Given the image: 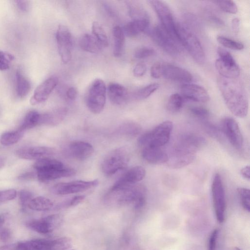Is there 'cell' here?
Masks as SVG:
<instances>
[{
  "mask_svg": "<svg viewBox=\"0 0 250 250\" xmlns=\"http://www.w3.org/2000/svg\"><path fill=\"white\" fill-rule=\"evenodd\" d=\"M234 79L220 76L217 79V84L230 111L235 116L244 118L248 113L249 100L244 87Z\"/></svg>",
  "mask_w": 250,
  "mask_h": 250,
  "instance_id": "obj_1",
  "label": "cell"
},
{
  "mask_svg": "<svg viewBox=\"0 0 250 250\" xmlns=\"http://www.w3.org/2000/svg\"><path fill=\"white\" fill-rule=\"evenodd\" d=\"M145 187L134 184L122 187H112L105 194L104 202L112 206H124L132 205L136 210L144 207L146 201Z\"/></svg>",
  "mask_w": 250,
  "mask_h": 250,
  "instance_id": "obj_2",
  "label": "cell"
},
{
  "mask_svg": "<svg viewBox=\"0 0 250 250\" xmlns=\"http://www.w3.org/2000/svg\"><path fill=\"white\" fill-rule=\"evenodd\" d=\"M33 167L36 170L37 178L43 182L75 174L73 169L65 167L61 162L50 157L37 160Z\"/></svg>",
  "mask_w": 250,
  "mask_h": 250,
  "instance_id": "obj_3",
  "label": "cell"
},
{
  "mask_svg": "<svg viewBox=\"0 0 250 250\" xmlns=\"http://www.w3.org/2000/svg\"><path fill=\"white\" fill-rule=\"evenodd\" d=\"M177 39L188 51L193 59L197 63H203L206 56L202 46L197 37L187 26L176 23Z\"/></svg>",
  "mask_w": 250,
  "mask_h": 250,
  "instance_id": "obj_4",
  "label": "cell"
},
{
  "mask_svg": "<svg viewBox=\"0 0 250 250\" xmlns=\"http://www.w3.org/2000/svg\"><path fill=\"white\" fill-rule=\"evenodd\" d=\"M173 129V123L170 121H164L152 130L148 131L138 138L139 146L161 147L169 140Z\"/></svg>",
  "mask_w": 250,
  "mask_h": 250,
  "instance_id": "obj_5",
  "label": "cell"
},
{
  "mask_svg": "<svg viewBox=\"0 0 250 250\" xmlns=\"http://www.w3.org/2000/svg\"><path fill=\"white\" fill-rule=\"evenodd\" d=\"M129 160V151L126 147L116 148L110 152L104 158L102 163V170L106 176H111L125 168Z\"/></svg>",
  "mask_w": 250,
  "mask_h": 250,
  "instance_id": "obj_6",
  "label": "cell"
},
{
  "mask_svg": "<svg viewBox=\"0 0 250 250\" xmlns=\"http://www.w3.org/2000/svg\"><path fill=\"white\" fill-rule=\"evenodd\" d=\"M106 87L104 82L95 79L90 85L86 98V103L89 110L94 114L102 111L106 101Z\"/></svg>",
  "mask_w": 250,
  "mask_h": 250,
  "instance_id": "obj_7",
  "label": "cell"
},
{
  "mask_svg": "<svg viewBox=\"0 0 250 250\" xmlns=\"http://www.w3.org/2000/svg\"><path fill=\"white\" fill-rule=\"evenodd\" d=\"M196 151L176 142L170 154L168 155L167 164L173 169H178L186 167L191 163L195 158Z\"/></svg>",
  "mask_w": 250,
  "mask_h": 250,
  "instance_id": "obj_8",
  "label": "cell"
},
{
  "mask_svg": "<svg viewBox=\"0 0 250 250\" xmlns=\"http://www.w3.org/2000/svg\"><path fill=\"white\" fill-rule=\"evenodd\" d=\"M211 194L216 219L219 222L222 223L225 216L226 195L222 178L219 173H216L213 178Z\"/></svg>",
  "mask_w": 250,
  "mask_h": 250,
  "instance_id": "obj_9",
  "label": "cell"
},
{
  "mask_svg": "<svg viewBox=\"0 0 250 250\" xmlns=\"http://www.w3.org/2000/svg\"><path fill=\"white\" fill-rule=\"evenodd\" d=\"M149 2L160 20L161 26L174 40L179 43L176 35V22L168 6L160 0H153Z\"/></svg>",
  "mask_w": 250,
  "mask_h": 250,
  "instance_id": "obj_10",
  "label": "cell"
},
{
  "mask_svg": "<svg viewBox=\"0 0 250 250\" xmlns=\"http://www.w3.org/2000/svg\"><path fill=\"white\" fill-rule=\"evenodd\" d=\"M63 222V216L60 214H51L45 217L28 221L26 226L39 233L47 234L59 227Z\"/></svg>",
  "mask_w": 250,
  "mask_h": 250,
  "instance_id": "obj_11",
  "label": "cell"
},
{
  "mask_svg": "<svg viewBox=\"0 0 250 250\" xmlns=\"http://www.w3.org/2000/svg\"><path fill=\"white\" fill-rule=\"evenodd\" d=\"M149 34L154 41L169 54L176 56L180 53L179 42L174 40L161 25L154 27Z\"/></svg>",
  "mask_w": 250,
  "mask_h": 250,
  "instance_id": "obj_12",
  "label": "cell"
},
{
  "mask_svg": "<svg viewBox=\"0 0 250 250\" xmlns=\"http://www.w3.org/2000/svg\"><path fill=\"white\" fill-rule=\"evenodd\" d=\"M58 50L62 61L68 63L71 59L73 39L68 28L63 25H59L56 34Z\"/></svg>",
  "mask_w": 250,
  "mask_h": 250,
  "instance_id": "obj_13",
  "label": "cell"
},
{
  "mask_svg": "<svg viewBox=\"0 0 250 250\" xmlns=\"http://www.w3.org/2000/svg\"><path fill=\"white\" fill-rule=\"evenodd\" d=\"M98 184L99 181L97 179L89 181L79 180L59 183L54 185L51 191L57 195H67L85 191L97 186Z\"/></svg>",
  "mask_w": 250,
  "mask_h": 250,
  "instance_id": "obj_14",
  "label": "cell"
},
{
  "mask_svg": "<svg viewBox=\"0 0 250 250\" xmlns=\"http://www.w3.org/2000/svg\"><path fill=\"white\" fill-rule=\"evenodd\" d=\"M222 130L231 146L237 150L242 148L243 138L236 121L230 117H226L222 121Z\"/></svg>",
  "mask_w": 250,
  "mask_h": 250,
  "instance_id": "obj_15",
  "label": "cell"
},
{
  "mask_svg": "<svg viewBox=\"0 0 250 250\" xmlns=\"http://www.w3.org/2000/svg\"><path fill=\"white\" fill-rule=\"evenodd\" d=\"M181 96L187 100L206 103L209 100L208 93L203 87L192 83H185L181 87Z\"/></svg>",
  "mask_w": 250,
  "mask_h": 250,
  "instance_id": "obj_16",
  "label": "cell"
},
{
  "mask_svg": "<svg viewBox=\"0 0 250 250\" xmlns=\"http://www.w3.org/2000/svg\"><path fill=\"white\" fill-rule=\"evenodd\" d=\"M58 83L56 77L52 76L41 83L35 90L30 102L35 105L45 102Z\"/></svg>",
  "mask_w": 250,
  "mask_h": 250,
  "instance_id": "obj_17",
  "label": "cell"
},
{
  "mask_svg": "<svg viewBox=\"0 0 250 250\" xmlns=\"http://www.w3.org/2000/svg\"><path fill=\"white\" fill-rule=\"evenodd\" d=\"M54 153V151L52 148L41 146L22 147L15 151L19 158L30 160L49 157Z\"/></svg>",
  "mask_w": 250,
  "mask_h": 250,
  "instance_id": "obj_18",
  "label": "cell"
},
{
  "mask_svg": "<svg viewBox=\"0 0 250 250\" xmlns=\"http://www.w3.org/2000/svg\"><path fill=\"white\" fill-rule=\"evenodd\" d=\"M162 76L171 81L188 83L192 80L191 74L188 70L174 65L162 63Z\"/></svg>",
  "mask_w": 250,
  "mask_h": 250,
  "instance_id": "obj_19",
  "label": "cell"
},
{
  "mask_svg": "<svg viewBox=\"0 0 250 250\" xmlns=\"http://www.w3.org/2000/svg\"><path fill=\"white\" fill-rule=\"evenodd\" d=\"M146 175L145 169L139 166L130 168L123 174L112 186L114 187H122L136 184L142 180Z\"/></svg>",
  "mask_w": 250,
  "mask_h": 250,
  "instance_id": "obj_20",
  "label": "cell"
},
{
  "mask_svg": "<svg viewBox=\"0 0 250 250\" xmlns=\"http://www.w3.org/2000/svg\"><path fill=\"white\" fill-rule=\"evenodd\" d=\"M68 151L72 157L79 160H84L92 155L94 148L88 143L76 141L69 144Z\"/></svg>",
  "mask_w": 250,
  "mask_h": 250,
  "instance_id": "obj_21",
  "label": "cell"
},
{
  "mask_svg": "<svg viewBox=\"0 0 250 250\" xmlns=\"http://www.w3.org/2000/svg\"><path fill=\"white\" fill-rule=\"evenodd\" d=\"M142 148V156L147 163L152 165L167 163L168 155L161 147H144Z\"/></svg>",
  "mask_w": 250,
  "mask_h": 250,
  "instance_id": "obj_22",
  "label": "cell"
},
{
  "mask_svg": "<svg viewBox=\"0 0 250 250\" xmlns=\"http://www.w3.org/2000/svg\"><path fill=\"white\" fill-rule=\"evenodd\" d=\"M13 250H51V239H36L20 242L12 246Z\"/></svg>",
  "mask_w": 250,
  "mask_h": 250,
  "instance_id": "obj_23",
  "label": "cell"
},
{
  "mask_svg": "<svg viewBox=\"0 0 250 250\" xmlns=\"http://www.w3.org/2000/svg\"><path fill=\"white\" fill-rule=\"evenodd\" d=\"M215 65L222 77L236 79L240 75V69L235 62H227L219 58L216 60Z\"/></svg>",
  "mask_w": 250,
  "mask_h": 250,
  "instance_id": "obj_24",
  "label": "cell"
},
{
  "mask_svg": "<svg viewBox=\"0 0 250 250\" xmlns=\"http://www.w3.org/2000/svg\"><path fill=\"white\" fill-rule=\"evenodd\" d=\"M149 23L148 17L135 19L125 25L123 29L124 34L128 37H135L146 30Z\"/></svg>",
  "mask_w": 250,
  "mask_h": 250,
  "instance_id": "obj_25",
  "label": "cell"
},
{
  "mask_svg": "<svg viewBox=\"0 0 250 250\" xmlns=\"http://www.w3.org/2000/svg\"><path fill=\"white\" fill-rule=\"evenodd\" d=\"M106 91L110 101L115 104H122L127 100V90L120 84L111 83L108 85Z\"/></svg>",
  "mask_w": 250,
  "mask_h": 250,
  "instance_id": "obj_26",
  "label": "cell"
},
{
  "mask_svg": "<svg viewBox=\"0 0 250 250\" xmlns=\"http://www.w3.org/2000/svg\"><path fill=\"white\" fill-rule=\"evenodd\" d=\"M66 114V110L64 108L41 114L39 125L56 126L62 122Z\"/></svg>",
  "mask_w": 250,
  "mask_h": 250,
  "instance_id": "obj_27",
  "label": "cell"
},
{
  "mask_svg": "<svg viewBox=\"0 0 250 250\" xmlns=\"http://www.w3.org/2000/svg\"><path fill=\"white\" fill-rule=\"evenodd\" d=\"M79 45L83 50L91 53H98L103 48L95 36L90 34H85L80 38Z\"/></svg>",
  "mask_w": 250,
  "mask_h": 250,
  "instance_id": "obj_28",
  "label": "cell"
},
{
  "mask_svg": "<svg viewBox=\"0 0 250 250\" xmlns=\"http://www.w3.org/2000/svg\"><path fill=\"white\" fill-rule=\"evenodd\" d=\"M113 37V53L115 57H120L124 51L125 37L123 29L119 26H115L112 29Z\"/></svg>",
  "mask_w": 250,
  "mask_h": 250,
  "instance_id": "obj_29",
  "label": "cell"
},
{
  "mask_svg": "<svg viewBox=\"0 0 250 250\" xmlns=\"http://www.w3.org/2000/svg\"><path fill=\"white\" fill-rule=\"evenodd\" d=\"M15 78L17 95L19 97L23 98L29 93L31 87V83L20 70L16 71Z\"/></svg>",
  "mask_w": 250,
  "mask_h": 250,
  "instance_id": "obj_30",
  "label": "cell"
},
{
  "mask_svg": "<svg viewBox=\"0 0 250 250\" xmlns=\"http://www.w3.org/2000/svg\"><path fill=\"white\" fill-rule=\"evenodd\" d=\"M53 203L49 199L42 196L33 198L29 202L28 208L31 210L42 211L51 209Z\"/></svg>",
  "mask_w": 250,
  "mask_h": 250,
  "instance_id": "obj_31",
  "label": "cell"
},
{
  "mask_svg": "<svg viewBox=\"0 0 250 250\" xmlns=\"http://www.w3.org/2000/svg\"><path fill=\"white\" fill-rule=\"evenodd\" d=\"M41 114L37 111H29L25 116L18 129L24 131L39 125Z\"/></svg>",
  "mask_w": 250,
  "mask_h": 250,
  "instance_id": "obj_32",
  "label": "cell"
},
{
  "mask_svg": "<svg viewBox=\"0 0 250 250\" xmlns=\"http://www.w3.org/2000/svg\"><path fill=\"white\" fill-rule=\"evenodd\" d=\"M24 132L18 129L16 131H7L1 134L0 143L4 146H9L17 143L23 136Z\"/></svg>",
  "mask_w": 250,
  "mask_h": 250,
  "instance_id": "obj_33",
  "label": "cell"
},
{
  "mask_svg": "<svg viewBox=\"0 0 250 250\" xmlns=\"http://www.w3.org/2000/svg\"><path fill=\"white\" fill-rule=\"evenodd\" d=\"M141 130V126L134 122H127L123 124L118 128L117 131L120 134L134 137L140 133Z\"/></svg>",
  "mask_w": 250,
  "mask_h": 250,
  "instance_id": "obj_34",
  "label": "cell"
},
{
  "mask_svg": "<svg viewBox=\"0 0 250 250\" xmlns=\"http://www.w3.org/2000/svg\"><path fill=\"white\" fill-rule=\"evenodd\" d=\"M159 86V84L157 83H153L146 85L133 93V98L136 100L145 99L156 91Z\"/></svg>",
  "mask_w": 250,
  "mask_h": 250,
  "instance_id": "obj_35",
  "label": "cell"
},
{
  "mask_svg": "<svg viewBox=\"0 0 250 250\" xmlns=\"http://www.w3.org/2000/svg\"><path fill=\"white\" fill-rule=\"evenodd\" d=\"M92 32L95 37L100 42L103 47L108 45V40L106 32L102 25L97 21H94L92 25Z\"/></svg>",
  "mask_w": 250,
  "mask_h": 250,
  "instance_id": "obj_36",
  "label": "cell"
},
{
  "mask_svg": "<svg viewBox=\"0 0 250 250\" xmlns=\"http://www.w3.org/2000/svg\"><path fill=\"white\" fill-rule=\"evenodd\" d=\"M185 99L180 94L174 93L169 97L167 105V109L171 112L179 111L183 107Z\"/></svg>",
  "mask_w": 250,
  "mask_h": 250,
  "instance_id": "obj_37",
  "label": "cell"
},
{
  "mask_svg": "<svg viewBox=\"0 0 250 250\" xmlns=\"http://www.w3.org/2000/svg\"><path fill=\"white\" fill-rule=\"evenodd\" d=\"M72 240L62 237L51 239V250H67L72 246Z\"/></svg>",
  "mask_w": 250,
  "mask_h": 250,
  "instance_id": "obj_38",
  "label": "cell"
},
{
  "mask_svg": "<svg viewBox=\"0 0 250 250\" xmlns=\"http://www.w3.org/2000/svg\"><path fill=\"white\" fill-rule=\"evenodd\" d=\"M217 42L223 46L235 50H241L244 47V45L240 42L234 41L224 36H218Z\"/></svg>",
  "mask_w": 250,
  "mask_h": 250,
  "instance_id": "obj_39",
  "label": "cell"
},
{
  "mask_svg": "<svg viewBox=\"0 0 250 250\" xmlns=\"http://www.w3.org/2000/svg\"><path fill=\"white\" fill-rule=\"evenodd\" d=\"M213 2L225 12L236 14L238 11L236 4L232 0H214Z\"/></svg>",
  "mask_w": 250,
  "mask_h": 250,
  "instance_id": "obj_40",
  "label": "cell"
},
{
  "mask_svg": "<svg viewBox=\"0 0 250 250\" xmlns=\"http://www.w3.org/2000/svg\"><path fill=\"white\" fill-rule=\"evenodd\" d=\"M237 190L242 206L246 210L250 212V193L249 189L245 188H239Z\"/></svg>",
  "mask_w": 250,
  "mask_h": 250,
  "instance_id": "obj_41",
  "label": "cell"
},
{
  "mask_svg": "<svg viewBox=\"0 0 250 250\" xmlns=\"http://www.w3.org/2000/svg\"><path fill=\"white\" fill-rule=\"evenodd\" d=\"M33 196L32 192L27 190L22 189L20 191L19 201L22 209H25L28 208V204L33 198Z\"/></svg>",
  "mask_w": 250,
  "mask_h": 250,
  "instance_id": "obj_42",
  "label": "cell"
},
{
  "mask_svg": "<svg viewBox=\"0 0 250 250\" xmlns=\"http://www.w3.org/2000/svg\"><path fill=\"white\" fill-rule=\"evenodd\" d=\"M189 110L193 116L200 119H207L209 116V111L204 107L193 106L191 107Z\"/></svg>",
  "mask_w": 250,
  "mask_h": 250,
  "instance_id": "obj_43",
  "label": "cell"
},
{
  "mask_svg": "<svg viewBox=\"0 0 250 250\" xmlns=\"http://www.w3.org/2000/svg\"><path fill=\"white\" fill-rule=\"evenodd\" d=\"M14 59L11 54L0 51V70L4 71L9 68L11 61Z\"/></svg>",
  "mask_w": 250,
  "mask_h": 250,
  "instance_id": "obj_44",
  "label": "cell"
},
{
  "mask_svg": "<svg viewBox=\"0 0 250 250\" xmlns=\"http://www.w3.org/2000/svg\"><path fill=\"white\" fill-rule=\"evenodd\" d=\"M155 50L150 47H143L138 48L134 53V57L137 59H144L154 55Z\"/></svg>",
  "mask_w": 250,
  "mask_h": 250,
  "instance_id": "obj_45",
  "label": "cell"
},
{
  "mask_svg": "<svg viewBox=\"0 0 250 250\" xmlns=\"http://www.w3.org/2000/svg\"><path fill=\"white\" fill-rule=\"evenodd\" d=\"M16 196L17 191L14 189L0 191V203L12 200Z\"/></svg>",
  "mask_w": 250,
  "mask_h": 250,
  "instance_id": "obj_46",
  "label": "cell"
},
{
  "mask_svg": "<svg viewBox=\"0 0 250 250\" xmlns=\"http://www.w3.org/2000/svg\"><path fill=\"white\" fill-rule=\"evenodd\" d=\"M217 51L219 56V59L227 62H235L231 54L225 49L218 47Z\"/></svg>",
  "mask_w": 250,
  "mask_h": 250,
  "instance_id": "obj_47",
  "label": "cell"
},
{
  "mask_svg": "<svg viewBox=\"0 0 250 250\" xmlns=\"http://www.w3.org/2000/svg\"><path fill=\"white\" fill-rule=\"evenodd\" d=\"M162 63L156 62L154 63L150 69V75L152 77L158 79L162 76Z\"/></svg>",
  "mask_w": 250,
  "mask_h": 250,
  "instance_id": "obj_48",
  "label": "cell"
},
{
  "mask_svg": "<svg viewBox=\"0 0 250 250\" xmlns=\"http://www.w3.org/2000/svg\"><path fill=\"white\" fill-rule=\"evenodd\" d=\"M218 231V229H215L210 235L208 240V250H215Z\"/></svg>",
  "mask_w": 250,
  "mask_h": 250,
  "instance_id": "obj_49",
  "label": "cell"
},
{
  "mask_svg": "<svg viewBox=\"0 0 250 250\" xmlns=\"http://www.w3.org/2000/svg\"><path fill=\"white\" fill-rule=\"evenodd\" d=\"M146 71V66L143 63H139L134 67L133 73L134 75L137 77H140L144 75Z\"/></svg>",
  "mask_w": 250,
  "mask_h": 250,
  "instance_id": "obj_50",
  "label": "cell"
},
{
  "mask_svg": "<svg viewBox=\"0 0 250 250\" xmlns=\"http://www.w3.org/2000/svg\"><path fill=\"white\" fill-rule=\"evenodd\" d=\"M85 198L84 195H78L74 196L69 201L65 202L63 207H74L81 203Z\"/></svg>",
  "mask_w": 250,
  "mask_h": 250,
  "instance_id": "obj_51",
  "label": "cell"
},
{
  "mask_svg": "<svg viewBox=\"0 0 250 250\" xmlns=\"http://www.w3.org/2000/svg\"><path fill=\"white\" fill-rule=\"evenodd\" d=\"M12 237V232L11 230L4 228L0 229V241L2 242H7L9 241Z\"/></svg>",
  "mask_w": 250,
  "mask_h": 250,
  "instance_id": "obj_52",
  "label": "cell"
},
{
  "mask_svg": "<svg viewBox=\"0 0 250 250\" xmlns=\"http://www.w3.org/2000/svg\"><path fill=\"white\" fill-rule=\"evenodd\" d=\"M36 176V174L34 172L29 171L21 174L18 179L21 181H30L35 179Z\"/></svg>",
  "mask_w": 250,
  "mask_h": 250,
  "instance_id": "obj_53",
  "label": "cell"
},
{
  "mask_svg": "<svg viewBox=\"0 0 250 250\" xmlns=\"http://www.w3.org/2000/svg\"><path fill=\"white\" fill-rule=\"evenodd\" d=\"M15 2L18 8L23 12H26L28 10L29 4L26 0H16Z\"/></svg>",
  "mask_w": 250,
  "mask_h": 250,
  "instance_id": "obj_54",
  "label": "cell"
},
{
  "mask_svg": "<svg viewBox=\"0 0 250 250\" xmlns=\"http://www.w3.org/2000/svg\"><path fill=\"white\" fill-rule=\"evenodd\" d=\"M77 95V90L74 87H69L66 92V96L70 100H74Z\"/></svg>",
  "mask_w": 250,
  "mask_h": 250,
  "instance_id": "obj_55",
  "label": "cell"
},
{
  "mask_svg": "<svg viewBox=\"0 0 250 250\" xmlns=\"http://www.w3.org/2000/svg\"><path fill=\"white\" fill-rule=\"evenodd\" d=\"M240 174L244 178L249 181L250 179V166H246L242 168L240 170Z\"/></svg>",
  "mask_w": 250,
  "mask_h": 250,
  "instance_id": "obj_56",
  "label": "cell"
},
{
  "mask_svg": "<svg viewBox=\"0 0 250 250\" xmlns=\"http://www.w3.org/2000/svg\"><path fill=\"white\" fill-rule=\"evenodd\" d=\"M240 26V20L237 18H234L231 21V27L233 31L237 33L239 31Z\"/></svg>",
  "mask_w": 250,
  "mask_h": 250,
  "instance_id": "obj_57",
  "label": "cell"
},
{
  "mask_svg": "<svg viewBox=\"0 0 250 250\" xmlns=\"http://www.w3.org/2000/svg\"><path fill=\"white\" fill-rule=\"evenodd\" d=\"M210 20L214 24H215L219 26H223L225 24L223 21L217 17L211 16L210 17Z\"/></svg>",
  "mask_w": 250,
  "mask_h": 250,
  "instance_id": "obj_58",
  "label": "cell"
},
{
  "mask_svg": "<svg viewBox=\"0 0 250 250\" xmlns=\"http://www.w3.org/2000/svg\"><path fill=\"white\" fill-rule=\"evenodd\" d=\"M12 246L10 245H4L0 247V250H10Z\"/></svg>",
  "mask_w": 250,
  "mask_h": 250,
  "instance_id": "obj_59",
  "label": "cell"
},
{
  "mask_svg": "<svg viewBox=\"0 0 250 250\" xmlns=\"http://www.w3.org/2000/svg\"><path fill=\"white\" fill-rule=\"evenodd\" d=\"M5 159L3 158L0 157V169L2 168L5 164Z\"/></svg>",
  "mask_w": 250,
  "mask_h": 250,
  "instance_id": "obj_60",
  "label": "cell"
},
{
  "mask_svg": "<svg viewBox=\"0 0 250 250\" xmlns=\"http://www.w3.org/2000/svg\"><path fill=\"white\" fill-rule=\"evenodd\" d=\"M5 221L4 215H0V228L3 225Z\"/></svg>",
  "mask_w": 250,
  "mask_h": 250,
  "instance_id": "obj_61",
  "label": "cell"
},
{
  "mask_svg": "<svg viewBox=\"0 0 250 250\" xmlns=\"http://www.w3.org/2000/svg\"><path fill=\"white\" fill-rule=\"evenodd\" d=\"M235 249H236V250H240V249L239 248H235Z\"/></svg>",
  "mask_w": 250,
  "mask_h": 250,
  "instance_id": "obj_62",
  "label": "cell"
},
{
  "mask_svg": "<svg viewBox=\"0 0 250 250\" xmlns=\"http://www.w3.org/2000/svg\"><path fill=\"white\" fill-rule=\"evenodd\" d=\"M75 250V249H73V250Z\"/></svg>",
  "mask_w": 250,
  "mask_h": 250,
  "instance_id": "obj_63",
  "label": "cell"
}]
</instances>
